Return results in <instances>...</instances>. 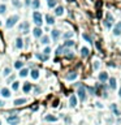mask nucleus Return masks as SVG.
Returning <instances> with one entry per match:
<instances>
[{
	"instance_id": "a18cd8bd",
	"label": "nucleus",
	"mask_w": 121,
	"mask_h": 125,
	"mask_svg": "<svg viewBox=\"0 0 121 125\" xmlns=\"http://www.w3.org/2000/svg\"><path fill=\"white\" fill-rule=\"evenodd\" d=\"M39 91H40L39 87H35V94H39Z\"/></svg>"
},
{
	"instance_id": "f03ea898",
	"label": "nucleus",
	"mask_w": 121,
	"mask_h": 125,
	"mask_svg": "<svg viewBox=\"0 0 121 125\" xmlns=\"http://www.w3.org/2000/svg\"><path fill=\"white\" fill-rule=\"evenodd\" d=\"M77 94H78V96H79V99H81L82 102H85L86 100V98H87V95H86V87L84 85H78V91H77Z\"/></svg>"
},
{
	"instance_id": "4c0bfd02",
	"label": "nucleus",
	"mask_w": 121,
	"mask_h": 125,
	"mask_svg": "<svg viewBox=\"0 0 121 125\" xmlns=\"http://www.w3.org/2000/svg\"><path fill=\"white\" fill-rule=\"evenodd\" d=\"M18 87H20V85H18V82H13V85H12V89H13V90H18Z\"/></svg>"
},
{
	"instance_id": "0eeeda50",
	"label": "nucleus",
	"mask_w": 121,
	"mask_h": 125,
	"mask_svg": "<svg viewBox=\"0 0 121 125\" xmlns=\"http://www.w3.org/2000/svg\"><path fill=\"white\" fill-rule=\"evenodd\" d=\"M113 34H115L116 37H119L121 34V21L117 22V24L115 25V28H113Z\"/></svg>"
},
{
	"instance_id": "bb28decb",
	"label": "nucleus",
	"mask_w": 121,
	"mask_h": 125,
	"mask_svg": "<svg viewBox=\"0 0 121 125\" xmlns=\"http://www.w3.org/2000/svg\"><path fill=\"white\" fill-rule=\"evenodd\" d=\"M64 54H65V56L68 59H73L74 58V54L72 51H69V50H65V52H64Z\"/></svg>"
},
{
	"instance_id": "412c9836",
	"label": "nucleus",
	"mask_w": 121,
	"mask_h": 125,
	"mask_svg": "<svg viewBox=\"0 0 121 125\" xmlns=\"http://www.w3.org/2000/svg\"><path fill=\"white\" fill-rule=\"evenodd\" d=\"M40 7V3H39V0H33V3H31V8L34 10H37L38 8Z\"/></svg>"
},
{
	"instance_id": "58836bf2",
	"label": "nucleus",
	"mask_w": 121,
	"mask_h": 125,
	"mask_svg": "<svg viewBox=\"0 0 121 125\" xmlns=\"http://www.w3.org/2000/svg\"><path fill=\"white\" fill-rule=\"evenodd\" d=\"M50 52H51V48L50 47H46V48H44V51H43V54L44 55H48Z\"/></svg>"
},
{
	"instance_id": "5701e85b",
	"label": "nucleus",
	"mask_w": 121,
	"mask_h": 125,
	"mask_svg": "<svg viewBox=\"0 0 121 125\" xmlns=\"http://www.w3.org/2000/svg\"><path fill=\"white\" fill-rule=\"evenodd\" d=\"M63 46H64V47H73V46H74V42L72 40V39H68V40L64 42Z\"/></svg>"
},
{
	"instance_id": "9b49d317",
	"label": "nucleus",
	"mask_w": 121,
	"mask_h": 125,
	"mask_svg": "<svg viewBox=\"0 0 121 125\" xmlns=\"http://www.w3.org/2000/svg\"><path fill=\"white\" fill-rule=\"evenodd\" d=\"M33 89V85L30 82H25L24 83V93H30Z\"/></svg>"
},
{
	"instance_id": "7c9ffc66",
	"label": "nucleus",
	"mask_w": 121,
	"mask_h": 125,
	"mask_svg": "<svg viewBox=\"0 0 121 125\" xmlns=\"http://www.w3.org/2000/svg\"><path fill=\"white\" fill-rule=\"evenodd\" d=\"M12 4L16 7V8H20V7H21V1H20V0H12Z\"/></svg>"
},
{
	"instance_id": "a878e982",
	"label": "nucleus",
	"mask_w": 121,
	"mask_h": 125,
	"mask_svg": "<svg viewBox=\"0 0 121 125\" xmlns=\"http://www.w3.org/2000/svg\"><path fill=\"white\" fill-rule=\"evenodd\" d=\"M40 43H43V44H48V43H50V38H48L47 35L40 37Z\"/></svg>"
},
{
	"instance_id": "39448f33",
	"label": "nucleus",
	"mask_w": 121,
	"mask_h": 125,
	"mask_svg": "<svg viewBox=\"0 0 121 125\" xmlns=\"http://www.w3.org/2000/svg\"><path fill=\"white\" fill-rule=\"evenodd\" d=\"M7 121H8V124H10V125H18L20 124V117L17 115H10L8 119H7Z\"/></svg>"
},
{
	"instance_id": "4468645a",
	"label": "nucleus",
	"mask_w": 121,
	"mask_h": 125,
	"mask_svg": "<svg viewBox=\"0 0 121 125\" xmlns=\"http://www.w3.org/2000/svg\"><path fill=\"white\" fill-rule=\"evenodd\" d=\"M0 94H1V95L4 96V98H9V96H10V91H9V90L7 89V87H4V89L0 90Z\"/></svg>"
},
{
	"instance_id": "2eb2a0df",
	"label": "nucleus",
	"mask_w": 121,
	"mask_h": 125,
	"mask_svg": "<svg viewBox=\"0 0 121 125\" xmlns=\"http://www.w3.org/2000/svg\"><path fill=\"white\" fill-rule=\"evenodd\" d=\"M26 102H28V99H25V98H20V99H16L13 102L14 106H21V104H25Z\"/></svg>"
},
{
	"instance_id": "1a4fd4ad",
	"label": "nucleus",
	"mask_w": 121,
	"mask_h": 125,
	"mask_svg": "<svg viewBox=\"0 0 121 125\" xmlns=\"http://www.w3.org/2000/svg\"><path fill=\"white\" fill-rule=\"evenodd\" d=\"M77 73H75V72H69V74H66L65 76V78L68 79V81H73V79H75L77 78Z\"/></svg>"
},
{
	"instance_id": "cd10ccee",
	"label": "nucleus",
	"mask_w": 121,
	"mask_h": 125,
	"mask_svg": "<svg viewBox=\"0 0 121 125\" xmlns=\"http://www.w3.org/2000/svg\"><path fill=\"white\" fill-rule=\"evenodd\" d=\"M64 52H65V47L64 46H59L57 50H56V54L57 55H61V54H64Z\"/></svg>"
},
{
	"instance_id": "a211bd4d",
	"label": "nucleus",
	"mask_w": 121,
	"mask_h": 125,
	"mask_svg": "<svg viewBox=\"0 0 121 125\" xmlns=\"http://www.w3.org/2000/svg\"><path fill=\"white\" fill-rule=\"evenodd\" d=\"M81 56L82 58H87L89 56V48L87 47H82L81 48Z\"/></svg>"
},
{
	"instance_id": "7ed1b4c3",
	"label": "nucleus",
	"mask_w": 121,
	"mask_h": 125,
	"mask_svg": "<svg viewBox=\"0 0 121 125\" xmlns=\"http://www.w3.org/2000/svg\"><path fill=\"white\" fill-rule=\"evenodd\" d=\"M18 21V16L17 14H14V16H10L8 20H7V22H5V26L8 29H10V28H13L14 25H16V22Z\"/></svg>"
},
{
	"instance_id": "ea45409f",
	"label": "nucleus",
	"mask_w": 121,
	"mask_h": 125,
	"mask_svg": "<svg viewBox=\"0 0 121 125\" xmlns=\"http://www.w3.org/2000/svg\"><path fill=\"white\" fill-rule=\"evenodd\" d=\"M113 113H115V116H120L121 112L119 111V109H113Z\"/></svg>"
},
{
	"instance_id": "6ab92c4d",
	"label": "nucleus",
	"mask_w": 121,
	"mask_h": 125,
	"mask_svg": "<svg viewBox=\"0 0 121 125\" xmlns=\"http://www.w3.org/2000/svg\"><path fill=\"white\" fill-rule=\"evenodd\" d=\"M16 47L18 48V50H21V48L24 47V40H22L21 38H17L16 39Z\"/></svg>"
},
{
	"instance_id": "c756f323",
	"label": "nucleus",
	"mask_w": 121,
	"mask_h": 125,
	"mask_svg": "<svg viewBox=\"0 0 121 125\" xmlns=\"http://www.w3.org/2000/svg\"><path fill=\"white\" fill-rule=\"evenodd\" d=\"M22 67H24V63H21V61L14 63V68H16V69H22Z\"/></svg>"
},
{
	"instance_id": "8fccbe9b",
	"label": "nucleus",
	"mask_w": 121,
	"mask_h": 125,
	"mask_svg": "<svg viewBox=\"0 0 121 125\" xmlns=\"http://www.w3.org/2000/svg\"><path fill=\"white\" fill-rule=\"evenodd\" d=\"M0 125H1V124H0Z\"/></svg>"
},
{
	"instance_id": "dca6fc26",
	"label": "nucleus",
	"mask_w": 121,
	"mask_h": 125,
	"mask_svg": "<svg viewBox=\"0 0 121 125\" xmlns=\"http://www.w3.org/2000/svg\"><path fill=\"white\" fill-rule=\"evenodd\" d=\"M51 35H52V39H54V40H57L59 37H60V31L55 29V30H52V31H51Z\"/></svg>"
},
{
	"instance_id": "20e7f679",
	"label": "nucleus",
	"mask_w": 121,
	"mask_h": 125,
	"mask_svg": "<svg viewBox=\"0 0 121 125\" xmlns=\"http://www.w3.org/2000/svg\"><path fill=\"white\" fill-rule=\"evenodd\" d=\"M113 17H112V14L111 13H107V16H105V20H104V26L107 29H111L112 28V25H113Z\"/></svg>"
},
{
	"instance_id": "9d476101",
	"label": "nucleus",
	"mask_w": 121,
	"mask_h": 125,
	"mask_svg": "<svg viewBox=\"0 0 121 125\" xmlns=\"http://www.w3.org/2000/svg\"><path fill=\"white\" fill-rule=\"evenodd\" d=\"M108 82H109V87H111V89H116L117 81H116V78H115V77H111V78L108 79Z\"/></svg>"
},
{
	"instance_id": "72a5a7b5",
	"label": "nucleus",
	"mask_w": 121,
	"mask_h": 125,
	"mask_svg": "<svg viewBox=\"0 0 121 125\" xmlns=\"http://www.w3.org/2000/svg\"><path fill=\"white\" fill-rule=\"evenodd\" d=\"M82 38H84V39H86V40L89 42V43H93L91 38H90V35H87V34H84V35H82Z\"/></svg>"
},
{
	"instance_id": "f8f14e48",
	"label": "nucleus",
	"mask_w": 121,
	"mask_h": 125,
	"mask_svg": "<svg viewBox=\"0 0 121 125\" xmlns=\"http://www.w3.org/2000/svg\"><path fill=\"white\" fill-rule=\"evenodd\" d=\"M33 34H34V37H35V38H40V37H42V29H40V28H35L33 30Z\"/></svg>"
},
{
	"instance_id": "ddd939ff",
	"label": "nucleus",
	"mask_w": 121,
	"mask_h": 125,
	"mask_svg": "<svg viewBox=\"0 0 121 125\" xmlns=\"http://www.w3.org/2000/svg\"><path fill=\"white\" fill-rule=\"evenodd\" d=\"M69 106H70V107H75V106H77V96H75V95H72L70 96Z\"/></svg>"
},
{
	"instance_id": "6e6552de",
	"label": "nucleus",
	"mask_w": 121,
	"mask_h": 125,
	"mask_svg": "<svg viewBox=\"0 0 121 125\" xmlns=\"http://www.w3.org/2000/svg\"><path fill=\"white\" fill-rule=\"evenodd\" d=\"M108 79H109V77H108L107 72H102V73H99V81L100 82H107Z\"/></svg>"
},
{
	"instance_id": "c9c22d12",
	"label": "nucleus",
	"mask_w": 121,
	"mask_h": 125,
	"mask_svg": "<svg viewBox=\"0 0 121 125\" xmlns=\"http://www.w3.org/2000/svg\"><path fill=\"white\" fill-rule=\"evenodd\" d=\"M99 67H100V63L99 61H94V64H93V68H94V69H99Z\"/></svg>"
},
{
	"instance_id": "393cba45",
	"label": "nucleus",
	"mask_w": 121,
	"mask_h": 125,
	"mask_svg": "<svg viewBox=\"0 0 121 125\" xmlns=\"http://www.w3.org/2000/svg\"><path fill=\"white\" fill-rule=\"evenodd\" d=\"M44 120L46 121H52V123H54V121H57V117L52 116V115H47L46 117H44Z\"/></svg>"
},
{
	"instance_id": "a19ab883",
	"label": "nucleus",
	"mask_w": 121,
	"mask_h": 125,
	"mask_svg": "<svg viewBox=\"0 0 121 125\" xmlns=\"http://www.w3.org/2000/svg\"><path fill=\"white\" fill-rule=\"evenodd\" d=\"M13 81H14V76H10V78H8V83L13 82Z\"/></svg>"
},
{
	"instance_id": "f257e3e1",
	"label": "nucleus",
	"mask_w": 121,
	"mask_h": 125,
	"mask_svg": "<svg viewBox=\"0 0 121 125\" xmlns=\"http://www.w3.org/2000/svg\"><path fill=\"white\" fill-rule=\"evenodd\" d=\"M33 21H34V24L38 25V26H40V25H42V22H43L42 13H40V12H38V10H35V12L33 13Z\"/></svg>"
},
{
	"instance_id": "f3484780",
	"label": "nucleus",
	"mask_w": 121,
	"mask_h": 125,
	"mask_svg": "<svg viewBox=\"0 0 121 125\" xmlns=\"http://www.w3.org/2000/svg\"><path fill=\"white\" fill-rule=\"evenodd\" d=\"M30 76H31V78H33V79H38V78H39V70L33 69V70H31V73H30Z\"/></svg>"
},
{
	"instance_id": "49530a36",
	"label": "nucleus",
	"mask_w": 121,
	"mask_h": 125,
	"mask_svg": "<svg viewBox=\"0 0 121 125\" xmlns=\"http://www.w3.org/2000/svg\"><path fill=\"white\" fill-rule=\"evenodd\" d=\"M26 5H30V0H26Z\"/></svg>"
},
{
	"instance_id": "09e8293b",
	"label": "nucleus",
	"mask_w": 121,
	"mask_h": 125,
	"mask_svg": "<svg viewBox=\"0 0 121 125\" xmlns=\"http://www.w3.org/2000/svg\"><path fill=\"white\" fill-rule=\"evenodd\" d=\"M47 1H51V0H47Z\"/></svg>"
},
{
	"instance_id": "c03bdc74",
	"label": "nucleus",
	"mask_w": 121,
	"mask_h": 125,
	"mask_svg": "<svg viewBox=\"0 0 121 125\" xmlns=\"http://www.w3.org/2000/svg\"><path fill=\"white\" fill-rule=\"evenodd\" d=\"M4 106H5V103L3 100H0V107H4Z\"/></svg>"
},
{
	"instance_id": "473e14b6",
	"label": "nucleus",
	"mask_w": 121,
	"mask_h": 125,
	"mask_svg": "<svg viewBox=\"0 0 121 125\" xmlns=\"http://www.w3.org/2000/svg\"><path fill=\"white\" fill-rule=\"evenodd\" d=\"M5 10H7V7L4 4H1V5H0V14H4Z\"/></svg>"
},
{
	"instance_id": "de8ad7c7",
	"label": "nucleus",
	"mask_w": 121,
	"mask_h": 125,
	"mask_svg": "<svg viewBox=\"0 0 121 125\" xmlns=\"http://www.w3.org/2000/svg\"><path fill=\"white\" fill-rule=\"evenodd\" d=\"M119 95H120V98H121V87H120V90H119Z\"/></svg>"
},
{
	"instance_id": "e433bc0d",
	"label": "nucleus",
	"mask_w": 121,
	"mask_h": 125,
	"mask_svg": "<svg viewBox=\"0 0 121 125\" xmlns=\"http://www.w3.org/2000/svg\"><path fill=\"white\" fill-rule=\"evenodd\" d=\"M55 5H56V1H55V0H51V1H48V7H50V8H54Z\"/></svg>"
},
{
	"instance_id": "aec40b11",
	"label": "nucleus",
	"mask_w": 121,
	"mask_h": 125,
	"mask_svg": "<svg viewBox=\"0 0 121 125\" xmlns=\"http://www.w3.org/2000/svg\"><path fill=\"white\" fill-rule=\"evenodd\" d=\"M46 21H47L48 25H54L55 24V18L52 17L51 14H47V16H46Z\"/></svg>"
},
{
	"instance_id": "c85d7f7f",
	"label": "nucleus",
	"mask_w": 121,
	"mask_h": 125,
	"mask_svg": "<svg viewBox=\"0 0 121 125\" xmlns=\"http://www.w3.org/2000/svg\"><path fill=\"white\" fill-rule=\"evenodd\" d=\"M37 58L39 59V60H42V61H46V60L48 59V56H47V55H44V54H43V55H40V54H37Z\"/></svg>"
},
{
	"instance_id": "423d86ee",
	"label": "nucleus",
	"mask_w": 121,
	"mask_h": 125,
	"mask_svg": "<svg viewBox=\"0 0 121 125\" xmlns=\"http://www.w3.org/2000/svg\"><path fill=\"white\" fill-rule=\"evenodd\" d=\"M18 30H20L21 33H24V34H28L29 33V24L28 22H22V24L18 26Z\"/></svg>"
},
{
	"instance_id": "79ce46f5",
	"label": "nucleus",
	"mask_w": 121,
	"mask_h": 125,
	"mask_svg": "<svg viewBox=\"0 0 121 125\" xmlns=\"http://www.w3.org/2000/svg\"><path fill=\"white\" fill-rule=\"evenodd\" d=\"M95 104H96V107H98V108H103V104H102L100 102H98V103H95Z\"/></svg>"
},
{
	"instance_id": "f704fd0d",
	"label": "nucleus",
	"mask_w": 121,
	"mask_h": 125,
	"mask_svg": "<svg viewBox=\"0 0 121 125\" xmlns=\"http://www.w3.org/2000/svg\"><path fill=\"white\" fill-rule=\"evenodd\" d=\"M9 74H10V68H5L4 72H3V76H5V77H7V76H9Z\"/></svg>"
},
{
	"instance_id": "2f4dec72",
	"label": "nucleus",
	"mask_w": 121,
	"mask_h": 125,
	"mask_svg": "<svg viewBox=\"0 0 121 125\" xmlns=\"http://www.w3.org/2000/svg\"><path fill=\"white\" fill-rule=\"evenodd\" d=\"M70 37H73V31H68V33H65L63 35L64 39H68V38H70Z\"/></svg>"
},
{
	"instance_id": "b1692460",
	"label": "nucleus",
	"mask_w": 121,
	"mask_h": 125,
	"mask_svg": "<svg viewBox=\"0 0 121 125\" xmlns=\"http://www.w3.org/2000/svg\"><path fill=\"white\" fill-rule=\"evenodd\" d=\"M28 74H29V69H26V68L20 69V77H26Z\"/></svg>"
},
{
	"instance_id": "37998d69",
	"label": "nucleus",
	"mask_w": 121,
	"mask_h": 125,
	"mask_svg": "<svg viewBox=\"0 0 121 125\" xmlns=\"http://www.w3.org/2000/svg\"><path fill=\"white\" fill-rule=\"evenodd\" d=\"M111 109L113 111V109H117V106L116 104H111Z\"/></svg>"
},
{
	"instance_id": "4be33fe9",
	"label": "nucleus",
	"mask_w": 121,
	"mask_h": 125,
	"mask_svg": "<svg viewBox=\"0 0 121 125\" xmlns=\"http://www.w3.org/2000/svg\"><path fill=\"white\" fill-rule=\"evenodd\" d=\"M63 13H64V8H63V7H56V9H55V14H56V16H63Z\"/></svg>"
}]
</instances>
